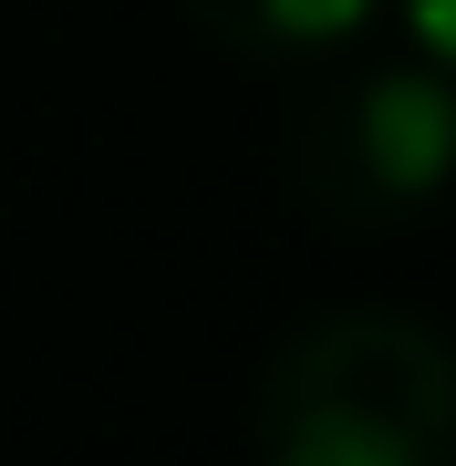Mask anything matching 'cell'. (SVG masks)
<instances>
[{
    "instance_id": "cell-1",
    "label": "cell",
    "mask_w": 456,
    "mask_h": 466,
    "mask_svg": "<svg viewBox=\"0 0 456 466\" xmlns=\"http://www.w3.org/2000/svg\"><path fill=\"white\" fill-rule=\"evenodd\" d=\"M259 466H456V342L415 311H321L259 373Z\"/></svg>"
},
{
    "instance_id": "cell-2",
    "label": "cell",
    "mask_w": 456,
    "mask_h": 466,
    "mask_svg": "<svg viewBox=\"0 0 456 466\" xmlns=\"http://www.w3.org/2000/svg\"><path fill=\"white\" fill-rule=\"evenodd\" d=\"M456 187V73L363 63L290 125V198L332 228H405Z\"/></svg>"
},
{
    "instance_id": "cell-3",
    "label": "cell",
    "mask_w": 456,
    "mask_h": 466,
    "mask_svg": "<svg viewBox=\"0 0 456 466\" xmlns=\"http://www.w3.org/2000/svg\"><path fill=\"white\" fill-rule=\"evenodd\" d=\"M218 52H270V63H301V52H342L373 21V0H177Z\"/></svg>"
},
{
    "instance_id": "cell-4",
    "label": "cell",
    "mask_w": 456,
    "mask_h": 466,
    "mask_svg": "<svg viewBox=\"0 0 456 466\" xmlns=\"http://www.w3.org/2000/svg\"><path fill=\"white\" fill-rule=\"evenodd\" d=\"M405 21H415L425 63H446V73H456V0H405Z\"/></svg>"
}]
</instances>
